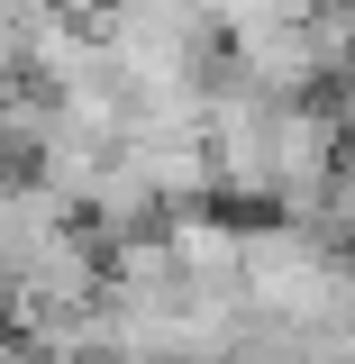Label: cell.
I'll return each instance as SVG.
<instances>
[{"instance_id":"cell-1","label":"cell","mask_w":355,"mask_h":364,"mask_svg":"<svg viewBox=\"0 0 355 364\" xmlns=\"http://www.w3.org/2000/svg\"><path fill=\"white\" fill-rule=\"evenodd\" d=\"M73 228H83V210H64L46 182H28V173L0 182V301H9V291H18V282L73 237Z\"/></svg>"},{"instance_id":"cell-2","label":"cell","mask_w":355,"mask_h":364,"mask_svg":"<svg viewBox=\"0 0 355 364\" xmlns=\"http://www.w3.org/2000/svg\"><path fill=\"white\" fill-rule=\"evenodd\" d=\"M46 9H55V18H73V28H100V18H110V0H46Z\"/></svg>"}]
</instances>
